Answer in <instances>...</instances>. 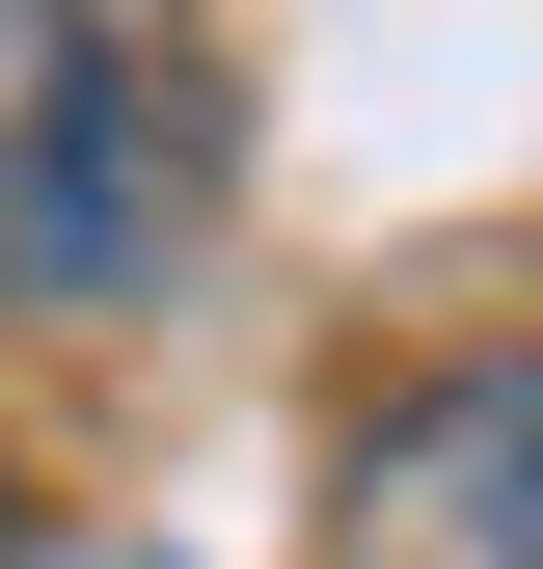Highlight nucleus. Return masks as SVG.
I'll use <instances>...</instances> for the list:
<instances>
[{
  "mask_svg": "<svg viewBox=\"0 0 543 569\" xmlns=\"http://www.w3.org/2000/svg\"><path fill=\"white\" fill-rule=\"evenodd\" d=\"M218 190H245V82L190 0H0V299L55 326L190 299Z\"/></svg>",
  "mask_w": 543,
  "mask_h": 569,
  "instance_id": "f257e3e1",
  "label": "nucleus"
},
{
  "mask_svg": "<svg viewBox=\"0 0 543 569\" xmlns=\"http://www.w3.org/2000/svg\"><path fill=\"white\" fill-rule=\"evenodd\" d=\"M326 569H543V352H435L326 488Z\"/></svg>",
  "mask_w": 543,
  "mask_h": 569,
  "instance_id": "f03ea898",
  "label": "nucleus"
},
{
  "mask_svg": "<svg viewBox=\"0 0 543 569\" xmlns=\"http://www.w3.org/2000/svg\"><path fill=\"white\" fill-rule=\"evenodd\" d=\"M28 569H164V542H28Z\"/></svg>",
  "mask_w": 543,
  "mask_h": 569,
  "instance_id": "7ed1b4c3",
  "label": "nucleus"
},
{
  "mask_svg": "<svg viewBox=\"0 0 543 569\" xmlns=\"http://www.w3.org/2000/svg\"><path fill=\"white\" fill-rule=\"evenodd\" d=\"M0 569H28V488H0Z\"/></svg>",
  "mask_w": 543,
  "mask_h": 569,
  "instance_id": "20e7f679",
  "label": "nucleus"
}]
</instances>
